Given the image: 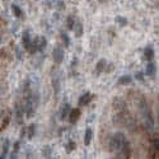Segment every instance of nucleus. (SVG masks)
<instances>
[{"label":"nucleus","instance_id":"obj_26","mask_svg":"<svg viewBox=\"0 0 159 159\" xmlns=\"http://www.w3.org/2000/svg\"><path fill=\"white\" fill-rule=\"evenodd\" d=\"M55 8L57 10H64L65 9V4H64L62 0H55Z\"/></svg>","mask_w":159,"mask_h":159},{"label":"nucleus","instance_id":"obj_19","mask_svg":"<svg viewBox=\"0 0 159 159\" xmlns=\"http://www.w3.org/2000/svg\"><path fill=\"white\" fill-rule=\"evenodd\" d=\"M12 10H13V13H14V15H15L17 18H23V17H24V15H23V12H22V9H20L18 5L13 4V5H12Z\"/></svg>","mask_w":159,"mask_h":159},{"label":"nucleus","instance_id":"obj_12","mask_svg":"<svg viewBox=\"0 0 159 159\" xmlns=\"http://www.w3.org/2000/svg\"><path fill=\"white\" fill-rule=\"evenodd\" d=\"M92 137H93V131L90 127H88V129L86 130V135H84V145L88 146L92 141Z\"/></svg>","mask_w":159,"mask_h":159},{"label":"nucleus","instance_id":"obj_21","mask_svg":"<svg viewBox=\"0 0 159 159\" xmlns=\"http://www.w3.org/2000/svg\"><path fill=\"white\" fill-rule=\"evenodd\" d=\"M75 149H77V143L75 141H69L66 144V146H65L66 153H71L73 150H75Z\"/></svg>","mask_w":159,"mask_h":159},{"label":"nucleus","instance_id":"obj_18","mask_svg":"<svg viewBox=\"0 0 159 159\" xmlns=\"http://www.w3.org/2000/svg\"><path fill=\"white\" fill-rule=\"evenodd\" d=\"M9 145H10V143H9V140L8 139H5L4 140V144H3V152H2V154H0V158H6V155H8V150H9Z\"/></svg>","mask_w":159,"mask_h":159},{"label":"nucleus","instance_id":"obj_16","mask_svg":"<svg viewBox=\"0 0 159 159\" xmlns=\"http://www.w3.org/2000/svg\"><path fill=\"white\" fill-rule=\"evenodd\" d=\"M70 111H71L70 104H69V103L64 104V107H62V110H61V120H65V117H68V116H69V112H70Z\"/></svg>","mask_w":159,"mask_h":159},{"label":"nucleus","instance_id":"obj_9","mask_svg":"<svg viewBox=\"0 0 159 159\" xmlns=\"http://www.w3.org/2000/svg\"><path fill=\"white\" fill-rule=\"evenodd\" d=\"M106 66H107V61H106L104 59H101L98 62H97V65H95V73L98 74H102L104 70H106Z\"/></svg>","mask_w":159,"mask_h":159},{"label":"nucleus","instance_id":"obj_13","mask_svg":"<svg viewBox=\"0 0 159 159\" xmlns=\"http://www.w3.org/2000/svg\"><path fill=\"white\" fill-rule=\"evenodd\" d=\"M60 78H59V75H54V78H52V86H54V90H55V94H59V92H60V88H61V86H60Z\"/></svg>","mask_w":159,"mask_h":159},{"label":"nucleus","instance_id":"obj_27","mask_svg":"<svg viewBox=\"0 0 159 159\" xmlns=\"http://www.w3.org/2000/svg\"><path fill=\"white\" fill-rule=\"evenodd\" d=\"M9 122H10V116H6V117H5V121L3 122V126H2V129H0V131L5 130L6 127H8V125H9Z\"/></svg>","mask_w":159,"mask_h":159},{"label":"nucleus","instance_id":"obj_2","mask_svg":"<svg viewBox=\"0 0 159 159\" xmlns=\"http://www.w3.org/2000/svg\"><path fill=\"white\" fill-rule=\"evenodd\" d=\"M64 56H65V52H64V50L61 47H55L54 51H52V57H54V61H55V64H57V65L62 64Z\"/></svg>","mask_w":159,"mask_h":159},{"label":"nucleus","instance_id":"obj_7","mask_svg":"<svg viewBox=\"0 0 159 159\" xmlns=\"http://www.w3.org/2000/svg\"><path fill=\"white\" fill-rule=\"evenodd\" d=\"M73 31L75 33V37H82L83 36V32H84V28H83V24L80 20H75V23L73 26Z\"/></svg>","mask_w":159,"mask_h":159},{"label":"nucleus","instance_id":"obj_6","mask_svg":"<svg viewBox=\"0 0 159 159\" xmlns=\"http://www.w3.org/2000/svg\"><path fill=\"white\" fill-rule=\"evenodd\" d=\"M113 108H115L116 111H119V112L125 111V108H126L125 101H123L122 98H115V99H113Z\"/></svg>","mask_w":159,"mask_h":159},{"label":"nucleus","instance_id":"obj_14","mask_svg":"<svg viewBox=\"0 0 159 159\" xmlns=\"http://www.w3.org/2000/svg\"><path fill=\"white\" fill-rule=\"evenodd\" d=\"M131 82H132V78L130 75H122V77H120L117 84L119 86H126V84H130Z\"/></svg>","mask_w":159,"mask_h":159},{"label":"nucleus","instance_id":"obj_5","mask_svg":"<svg viewBox=\"0 0 159 159\" xmlns=\"http://www.w3.org/2000/svg\"><path fill=\"white\" fill-rule=\"evenodd\" d=\"M93 98H94V94H92L90 92H86L79 98V106H88Z\"/></svg>","mask_w":159,"mask_h":159},{"label":"nucleus","instance_id":"obj_10","mask_svg":"<svg viewBox=\"0 0 159 159\" xmlns=\"http://www.w3.org/2000/svg\"><path fill=\"white\" fill-rule=\"evenodd\" d=\"M155 71H157V68H155V64L154 62H149L146 65V70H145V74L148 77H154L155 75Z\"/></svg>","mask_w":159,"mask_h":159},{"label":"nucleus","instance_id":"obj_4","mask_svg":"<svg viewBox=\"0 0 159 159\" xmlns=\"http://www.w3.org/2000/svg\"><path fill=\"white\" fill-rule=\"evenodd\" d=\"M80 116H82V111H80V108H74V110H71L70 112H69V122L71 123V125H75L77 122H78V120L80 119Z\"/></svg>","mask_w":159,"mask_h":159},{"label":"nucleus","instance_id":"obj_17","mask_svg":"<svg viewBox=\"0 0 159 159\" xmlns=\"http://www.w3.org/2000/svg\"><path fill=\"white\" fill-rule=\"evenodd\" d=\"M144 56H145L146 60L152 61L153 57H154V50H153L152 47H146V48L144 50Z\"/></svg>","mask_w":159,"mask_h":159},{"label":"nucleus","instance_id":"obj_25","mask_svg":"<svg viewBox=\"0 0 159 159\" xmlns=\"http://www.w3.org/2000/svg\"><path fill=\"white\" fill-rule=\"evenodd\" d=\"M115 20H116V22H117L120 26H122V27L127 24V19H126V18H123V17H121V15H117Z\"/></svg>","mask_w":159,"mask_h":159},{"label":"nucleus","instance_id":"obj_24","mask_svg":"<svg viewBox=\"0 0 159 159\" xmlns=\"http://www.w3.org/2000/svg\"><path fill=\"white\" fill-rule=\"evenodd\" d=\"M74 23H75V19H74V17L73 15H69L66 18V27H68V29H73Z\"/></svg>","mask_w":159,"mask_h":159},{"label":"nucleus","instance_id":"obj_1","mask_svg":"<svg viewBox=\"0 0 159 159\" xmlns=\"http://www.w3.org/2000/svg\"><path fill=\"white\" fill-rule=\"evenodd\" d=\"M126 141V136L122 132H116L111 139H110V150L113 153H120L122 146Z\"/></svg>","mask_w":159,"mask_h":159},{"label":"nucleus","instance_id":"obj_23","mask_svg":"<svg viewBox=\"0 0 159 159\" xmlns=\"http://www.w3.org/2000/svg\"><path fill=\"white\" fill-rule=\"evenodd\" d=\"M19 148H20V141H15L14 145H13V153H12V157H10V158H17V154L19 152Z\"/></svg>","mask_w":159,"mask_h":159},{"label":"nucleus","instance_id":"obj_28","mask_svg":"<svg viewBox=\"0 0 159 159\" xmlns=\"http://www.w3.org/2000/svg\"><path fill=\"white\" fill-rule=\"evenodd\" d=\"M44 155H45V158H51V148L50 146H45Z\"/></svg>","mask_w":159,"mask_h":159},{"label":"nucleus","instance_id":"obj_15","mask_svg":"<svg viewBox=\"0 0 159 159\" xmlns=\"http://www.w3.org/2000/svg\"><path fill=\"white\" fill-rule=\"evenodd\" d=\"M46 46H47L46 38H45V37H38V46H37L38 51H40V52H44L45 48H46Z\"/></svg>","mask_w":159,"mask_h":159},{"label":"nucleus","instance_id":"obj_33","mask_svg":"<svg viewBox=\"0 0 159 159\" xmlns=\"http://www.w3.org/2000/svg\"><path fill=\"white\" fill-rule=\"evenodd\" d=\"M0 42H2V40H0Z\"/></svg>","mask_w":159,"mask_h":159},{"label":"nucleus","instance_id":"obj_11","mask_svg":"<svg viewBox=\"0 0 159 159\" xmlns=\"http://www.w3.org/2000/svg\"><path fill=\"white\" fill-rule=\"evenodd\" d=\"M121 153H122L123 158H130V155H131V148H130V144L127 143V140L125 141V144H123V146H122Z\"/></svg>","mask_w":159,"mask_h":159},{"label":"nucleus","instance_id":"obj_22","mask_svg":"<svg viewBox=\"0 0 159 159\" xmlns=\"http://www.w3.org/2000/svg\"><path fill=\"white\" fill-rule=\"evenodd\" d=\"M61 40L64 42V45H65V47L70 46V38H69V36L65 33V32H61Z\"/></svg>","mask_w":159,"mask_h":159},{"label":"nucleus","instance_id":"obj_20","mask_svg":"<svg viewBox=\"0 0 159 159\" xmlns=\"http://www.w3.org/2000/svg\"><path fill=\"white\" fill-rule=\"evenodd\" d=\"M35 134H36V125L35 123H31L28 126V139H33Z\"/></svg>","mask_w":159,"mask_h":159},{"label":"nucleus","instance_id":"obj_3","mask_svg":"<svg viewBox=\"0 0 159 159\" xmlns=\"http://www.w3.org/2000/svg\"><path fill=\"white\" fill-rule=\"evenodd\" d=\"M14 116H15V120L19 125H22L23 123V117H24V107L22 104H19L17 103L15 104V112H14Z\"/></svg>","mask_w":159,"mask_h":159},{"label":"nucleus","instance_id":"obj_8","mask_svg":"<svg viewBox=\"0 0 159 159\" xmlns=\"http://www.w3.org/2000/svg\"><path fill=\"white\" fill-rule=\"evenodd\" d=\"M31 35H29V31H24L23 32V36H22V44H23V47L24 50H28L29 45H31Z\"/></svg>","mask_w":159,"mask_h":159},{"label":"nucleus","instance_id":"obj_32","mask_svg":"<svg viewBox=\"0 0 159 159\" xmlns=\"http://www.w3.org/2000/svg\"><path fill=\"white\" fill-rule=\"evenodd\" d=\"M2 115H3V111H2V110H0V116H2Z\"/></svg>","mask_w":159,"mask_h":159},{"label":"nucleus","instance_id":"obj_30","mask_svg":"<svg viewBox=\"0 0 159 159\" xmlns=\"http://www.w3.org/2000/svg\"><path fill=\"white\" fill-rule=\"evenodd\" d=\"M24 134H26V130L22 129V132H20V139H23V137H24Z\"/></svg>","mask_w":159,"mask_h":159},{"label":"nucleus","instance_id":"obj_31","mask_svg":"<svg viewBox=\"0 0 159 159\" xmlns=\"http://www.w3.org/2000/svg\"><path fill=\"white\" fill-rule=\"evenodd\" d=\"M98 2H99V3H101V4H104V3H106V2H107V0H98Z\"/></svg>","mask_w":159,"mask_h":159},{"label":"nucleus","instance_id":"obj_29","mask_svg":"<svg viewBox=\"0 0 159 159\" xmlns=\"http://www.w3.org/2000/svg\"><path fill=\"white\" fill-rule=\"evenodd\" d=\"M135 78H136L137 80L143 82V80H144V74H143V73H136V74H135Z\"/></svg>","mask_w":159,"mask_h":159}]
</instances>
